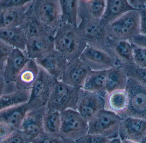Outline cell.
Wrapping results in <instances>:
<instances>
[{"label":"cell","mask_w":146,"mask_h":143,"mask_svg":"<svg viewBox=\"0 0 146 143\" xmlns=\"http://www.w3.org/2000/svg\"><path fill=\"white\" fill-rule=\"evenodd\" d=\"M111 140L100 134H87L76 141V143H108Z\"/></svg>","instance_id":"obj_35"},{"label":"cell","mask_w":146,"mask_h":143,"mask_svg":"<svg viewBox=\"0 0 146 143\" xmlns=\"http://www.w3.org/2000/svg\"><path fill=\"white\" fill-rule=\"evenodd\" d=\"M81 89L57 80L50 93L47 108L60 112L67 109L76 110Z\"/></svg>","instance_id":"obj_3"},{"label":"cell","mask_w":146,"mask_h":143,"mask_svg":"<svg viewBox=\"0 0 146 143\" xmlns=\"http://www.w3.org/2000/svg\"><path fill=\"white\" fill-rule=\"evenodd\" d=\"M133 62L138 67L146 68V48L133 45Z\"/></svg>","instance_id":"obj_34"},{"label":"cell","mask_w":146,"mask_h":143,"mask_svg":"<svg viewBox=\"0 0 146 143\" xmlns=\"http://www.w3.org/2000/svg\"><path fill=\"white\" fill-rule=\"evenodd\" d=\"M120 142H121V139L119 138H117L111 140L108 143H120Z\"/></svg>","instance_id":"obj_43"},{"label":"cell","mask_w":146,"mask_h":143,"mask_svg":"<svg viewBox=\"0 0 146 143\" xmlns=\"http://www.w3.org/2000/svg\"><path fill=\"white\" fill-rule=\"evenodd\" d=\"M26 52L14 49L2 69H0V77L7 83H16L18 76L22 69L29 61Z\"/></svg>","instance_id":"obj_14"},{"label":"cell","mask_w":146,"mask_h":143,"mask_svg":"<svg viewBox=\"0 0 146 143\" xmlns=\"http://www.w3.org/2000/svg\"><path fill=\"white\" fill-rule=\"evenodd\" d=\"M31 1L24 6L0 10V28L21 26Z\"/></svg>","instance_id":"obj_21"},{"label":"cell","mask_w":146,"mask_h":143,"mask_svg":"<svg viewBox=\"0 0 146 143\" xmlns=\"http://www.w3.org/2000/svg\"><path fill=\"white\" fill-rule=\"evenodd\" d=\"M128 104V95L125 90L116 91L108 94L106 109L119 116L126 109Z\"/></svg>","instance_id":"obj_30"},{"label":"cell","mask_w":146,"mask_h":143,"mask_svg":"<svg viewBox=\"0 0 146 143\" xmlns=\"http://www.w3.org/2000/svg\"><path fill=\"white\" fill-rule=\"evenodd\" d=\"M106 6V0H78L79 21L84 20L100 21L105 13Z\"/></svg>","instance_id":"obj_18"},{"label":"cell","mask_w":146,"mask_h":143,"mask_svg":"<svg viewBox=\"0 0 146 143\" xmlns=\"http://www.w3.org/2000/svg\"><path fill=\"white\" fill-rule=\"evenodd\" d=\"M14 48L0 41V69H2Z\"/></svg>","instance_id":"obj_37"},{"label":"cell","mask_w":146,"mask_h":143,"mask_svg":"<svg viewBox=\"0 0 146 143\" xmlns=\"http://www.w3.org/2000/svg\"><path fill=\"white\" fill-rule=\"evenodd\" d=\"M30 141L21 130H17L1 140V143H28Z\"/></svg>","instance_id":"obj_36"},{"label":"cell","mask_w":146,"mask_h":143,"mask_svg":"<svg viewBox=\"0 0 146 143\" xmlns=\"http://www.w3.org/2000/svg\"><path fill=\"white\" fill-rule=\"evenodd\" d=\"M91 71L80 58H76L68 61L60 81L73 87L82 88Z\"/></svg>","instance_id":"obj_12"},{"label":"cell","mask_w":146,"mask_h":143,"mask_svg":"<svg viewBox=\"0 0 146 143\" xmlns=\"http://www.w3.org/2000/svg\"><path fill=\"white\" fill-rule=\"evenodd\" d=\"M32 143H76L63 138L59 134H51L44 132L31 140Z\"/></svg>","instance_id":"obj_33"},{"label":"cell","mask_w":146,"mask_h":143,"mask_svg":"<svg viewBox=\"0 0 146 143\" xmlns=\"http://www.w3.org/2000/svg\"><path fill=\"white\" fill-rule=\"evenodd\" d=\"M63 24L78 26V0H59Z\"/></svg>","instance_id":"obj_29"},{"label":"cell","mask_w":146,"mask_h":143,"mask_svg":"<svg viewBox=\"0 0 146 143\" xmlns=\"http://www.w3.org/2000/svg\"><path fill=\"white\" fill-rule=\"evenodd\" d=\"M33 13L43 25L56 33L63 25L59 0H32Z\"/></svg>","instance_id":"obj_6"},{"label":"cell","mask_w":146,"mask_h":143,"mask_svg":"<svg viewBox=\"0 0 146 143\" xmlns=\"http://www.w3.org/2000/svg\"><path fill=\"white\" fill-rule=\"evenodd\" d=\"M28 38L20 27L0 28V41L26 52Z\"/></svg>","instance_id":"obj_23"},{"label":"cell","mask_w":146,"mask_h":143,"mask_svg":"<svg viewBox=\"0 0 146 143\" xmlns=\"http://www.w3.org/2000/svg\"><path fill=\"white\" fill-rule=\"evenodd\" d=\"M55 48L54 37L28 38L26 52L30 59L36 60Z\"/></svg>","instance_id":"obj_20"},{"label":"cell","mask_w":146,"mask_h":143,"mask_svg":"<svg viewBox=\"0 0 146 143\" xmlns=\"http://www.w3.org/2000/svg\"><path fill=\"white\" fill-rule=\"evenodd\" d=\"M60 126V111L47 108L43 118L44 132L51 134H59Z\"/></svg>","instance_id":"obj_31"},{"label":"cell","mask_w":146,"mask_h":143,"mask_svg":"<svg viewBox=\"0 0 146 143\" xmlns=\"http://www.w3.org/2000/svg\"><path fill=\"white\" fill-rule=\"evenodd\" d=\"M35 61L40 67L59 81L68 62L65 57L55 48Z\"/></svg>","instance_id":"obj_16"},{"label":"cell","mask_w":146,"mask_h":143,"mask_svg":"<svg viewBox=\"0 0 146 143\" xmlns=\"http://www.w3.org/2000/svg\"><path fill=\"white\" fill-rule=\"evenodd\" d=\"M79 58L94 71L108 70L119 63L112 51L89 45Z\"/></svg>","instance_id":"obj_10"},{"label":"cell","mask_w":146,"mask_h":143,"mask_svg":"<svg viewBox=\"0 0 146 143\" xmlns=\"http://www.w3.org/2000/svg\"><path fill=\"white\" fill-rule=\"evenodd\" d=\"M54 47L69 61L80 57L88 45L78 27L63 24L54 37Z\"/></svg>","instance_id":"obj_1"},{"label":"cell","mask_w":146,"mask_h":143,"mask_svg":"<svg viewBox=\"0 0 146 143\" xmlns=\"http://www.w3.org/2000/svg\"><path fill=\"white\" fill-rule=\"evenodd\" d=\"M128 78H131L146 86V68L140 67L133 62L119 63Z\"/></svg>","instance_id":"obj_32"},{"label":"cell","mask_w":146,"mask_h":143,"mask_svg":"<svg viewBox=\"0 0 146 143\" xmlns=\"http://www.w3.org/2000/svg\"><path fill=\"white\" fill-rule=\"evenodd\" d=\"M14 130L9 126L0 123V139L1 140L9 136L12 133L14 132Z\"/></svg>","instance_id":"obj_40"},{"label":"cell","mask_w":146,"mask_h":143,"mask_svg":"<svg viewBox=\"0 0 146 143\" xmlns=\"http://www.w3.org/2000/svg\"><path fill=\"white\" fill-rule=\"evenodd\" d=\"M29 110L28 103L1 110L0 123L9 126L14 131L20 130L24 120Z\"/></svg>","instance_id":"obj_19"},{"label":"cell","mask_w":146,"mask_h":143,"mask_svg":"<svg viewBox=\"0 0 146 143\" xmlns=\"http://www.w3.org/2000/svg\"><path fill=\"white\" fill-rule=\"evenodd\" d=\"M121 119L113 111L107 109L101 110L88 122V134L103 135L110 140L119 138Z\"/></svg>","instance_id":"obj_4"},{"label":"cell","mask_w":146,"mask_h":143,"mask_svg":"<svg viewBox=\"0 0 146 143\" xmlns=\"http://www.w3.org/2000/svg\"><path fill=\"white\" fill-rule=\"evenodd\" d=\"M39 72L40 66L35 60L29 59L18 76L16 82L17 89H31L37 79Z\"/></svg>","instance_id":"obj_22"},{"label":"cell","mask_w":146,"mask_h":143,"mask_svg":"<svg viewBox=\"0 0 146 143\" xmlns=\"http://www.w3.org/2000/svg\"><path fill=\"white\" fill-rule=\"evenodd\" d=\"M145 5H146V4H145Z\"/></svg>","instance_id":"obj_47"},{"label":"cell","mask_w":146,"mask_h":143,"mask_svg":"<svg viewBox=\"0 0 146 143\" xmlns=\"http://www.w3.org/2000/svg\"><path fill=\"white\" fill-rule=\"evenodd\" d=\"M140 24L139 10L129 11L106 26L109 39L130 40L140 35Z\"/></svg>","instance_id":"obj_2"},{"label":"cell","mask_w":146,"mask_h":143,"mask_svg":"<svg viewBox=\"0 0 146 143\" xmlns=\"http://www.w3.org/2000/svg\"><path fill=\"white\" fill-rule=\"evenodd\" d=\"M31 143V142H29V143Z\"/></svg>","instance_id":"obj_46"},{"label":"cell","mask_w":146,"mask_h":143,"mask_svg":"<svg viewBox=\"0 0 146 143\" xmlns=\"http://www.w3.org/2000/svg\"><path fill=\"white\" fill-rule=\"evenodd\" d=\"M107 70H92L86 79L82 89L105 97H108V94L106 90Z\"/></svg>","instance_id":"obj_26"},{"label":"cell","mask_w":146,"mask_h":143,"mask_svg":"<svg viewBox=\"0 0 146 143\" xmlns=\"http://www.w3.org/2000/svg\"><path fill=\"white\" fill-rule=\"evenodd\" d=\"M78 27L88 45L111 51L108 46L109 38L106 26L101 21L81 20Z\"/></svg>","instance_id":"obj_9"},{"label":"cell","mask_w":146,"mask_h":143,"mask_svg":"<svg viewBox=\"0 0 146 143\" xmlns=\"http://www.w3.org/2000/svg\"><path fill=\"white\" fill-rule=\"evenodd\" d=\"M120 143H139L137 142H135V141H132V140H121V142Z\"/></svg>","instance_id":"obj_44"},{"label":"cell","mask_w":146,"mask_h":143,"mask_svg":"<svg viewBox=\"0 0 146 143\" xmlns=\"http://www.w3.org/2000/svg\"><path fill=\"white\" fill-rule=\"evenodd\" d=\"M47 109V106H44L29 110L26 114L20 130L30 142L45 132L43 118Z\"/></svg>","instance_id":"obj_15"},{"label":"cell","mask_w":146,"mask_h":143,"mask_svg":"<svg viewBox=\"0 0 146 143\" xmlns=\"http://www.w3.org/2000/svg\"><path fill=\"white\" fill-rule=\"evenodd\" d=\"M146 135V120L133 116L122 118L119 123V138L140 143Z\"/></svg>","instance_id":"obj_13"},{"label":"cell","mask_w":146,"mask_h":143,"mask_svg":"<svg viewBox=\"0 0 146 143\" xmlns=\"http://www.w3.org/2000/svg\"><path fill=\"white\" fill-rule=\"evenodd\" d=\"M107 97L81 88L76 110L88 122L101 110L106 109Z\"/></svg>","instance_id":"obj_11"},{"label":"cell","mask_w":146,"mask_h":143,"mask_svg":"<svg viewBox=\"0 0 146 143\" xmlns=\"http://www.w3.org/2000/svg\"><path fill=\"white\" fill-rule=\"evenodd\" d=\"M129 4L135 9L139 10L140 8L146 3V1L140 0H129Z\"/></svg>","instance_id":"obj_42"},{"label":"cell","mask_w":146,"mask_h":143,"mask_svg":"<svg viewBox=\"0 0 146 143\" xmlns=\"http://www.w3.org/2000/svg\"><path fill=\"white\" fill-rule=\"evenodd\" d=\"M31 90L17 89L11 93L0 96V110L29 102Z\"/></svg>","instance_id":"obj_28"},{"label":"cell","mask_w":146,"mask_h":143,"mask_svg":"<svg viewBox=\"0 0 146 143\" xmlns=\"http://www.w3.org/2000/svg\"><path fill=\"white\" fill-rule=\"evenodd\" d=\"M140 143H146V135L145 136L143 139L141 140Z\"/></svg>","instance_id":"obj_45"},{"label":"cell","mask_w":146,"mask_h":143,"mask_svg":"<svg viewBox=\"0 0 146 143\" xmlns=\"http://www.w3.org/2000/svg\"><path fill=\"white\" fill-rule=\"evenodd\" d=\"M129 41L134 45L146 48V36L140 34Z\"/></svg>","instance_id":"obj_41"},{"label":"cell","mask_w":146,"mask_h":143,"mask_svg":"<svg viewBox=\"0 0 146 143\" xmlns=\"http://www.w3.org/2000/svg\"><path fill=\"white\" fill-rule=\"evenodd\" d=\"M128 77L123 69L116 65L107 70L106 90L108 94L126 89Z\"/></svg>","instance_id":"obj_25"},{"label":"cell","mask_w":146,"mask_h":143,"mask_svg":"<svg viewBox=\"0 0 146 143\" xmlns=\"http://www.w3.org/2000/svg\"><path fill=\"white\" fill-rule=\"evenodd\" d=\"M108 46L119 63L133 62V45L129 40L109 39Z\"/></svg>","instance_id":"obj_27"},{"label":"cell","mask_w":146,"mask_h":143,"mask_svg":"<svg viewBox=\"0 0 146 143\" xmlns=\"http://www.w3.org/2000/svg\"><path fill=\"white\" fill-rule=\"evenodd\" d=\"M57 79L40 67V72L31 90L28 103L30 110L46 106L50 93Z\"/></svg>","instance_id":"obj_8"},{"label":"cell","mask_w":146,"mask_h":143,"mask_svg":"<svg viewBox=\"0 0 146 143\" xmlns=\"http://www.w3.org/2000/svg\"><path fill=\"white\" fill-rule=\"evenodd\" d=\"M20 27L28 38L42 37H54L56 33L43 25L33 13L32 1L26 12V17Z\"/></svg>","instance_id":"obj_17"},{"label":"cell","mask_w":146,"mask_h":143,"mask_svg":"<svg viewBox=\"0 0 146 143\" xmlns=\"http://www.w3.org/2000/svg\"><path fill=\"white\" fill-rule=\"evenodd\" d=\"M29 0H0V10L24 6Z\"/></svg>","instance_id":"obj_38"},{"label":"cell","mask_w":146,"mask_h":143,"mask_svg":"<svg viewBox=\"0 0 146 143\" xmlns=\"http://www.w3.org/2000/svg\"><path fill=\"white\" fill-rule=\"evenodd\" d=\"M60 136L76 142L88 134V122L77 110L67 109L60 112Z\"/></svg>","instance_id":"obj_7"},{"label":"cell","mask_w":146,"mask_h":143,"mask_svg":"<svg viewBox=\"0 0 146 143\" xmlns=\"http://www.w3.org/2000/svg\"><path fill=\"white\" fill-rule=\"evenodd\" d=\"M125 90L128 95V106L119 116L121 118L133 116L146 120V86L128 78Z\"/></svg>","instance_id":"obj_5"},{"label":"cell","mask_w":146,"mask_h":143,"mask_svg":"<svg viewBox=\"0 0 146 143\" xmlns=\"http://www.w3.org/2000/svg\"><path fill=\"white\" fill-rule=\"evenodd\" d=\"M145 4L139 10L141 14L140 35L144 36H146V7Z\"/></svg>","instance_id":"obj_39"},{"label":"cell","mask_w":146,"mask_h":143,"mask_svg":"<svg viewBox=\"0 0 146 143\" xmlns=\"http://www.w3.org/2000/svg\"><path fill=\"white\" fill-rule=\"evenodd\" d=\"M137 10L129 3L128 0H106V6L101 20L102 24L108 25L129 11Z\"/></svg>","instance_id":"obj_24"}]
</instances>
